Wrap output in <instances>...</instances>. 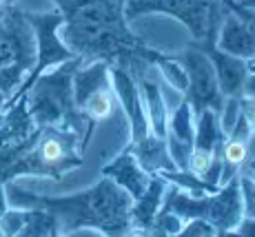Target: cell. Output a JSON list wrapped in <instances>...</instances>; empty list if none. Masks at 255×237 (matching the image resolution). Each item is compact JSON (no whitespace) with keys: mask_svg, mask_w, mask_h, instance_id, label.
<instances>
[{"mask_svg":"<svg viewBox=\"0 0 255 237\" xmlns=\"http://www.w3.org/2000/svg\"><path fill=\"white\" fill-rule=\"evenodd\" d=\"M238 118H240V102H238V98H235V96H227V98H224V102H222V107H220V111H218L220 131L224 133V137L233 131Z\"/></svg>","mask_w":255,"mask_h":237,"instance_id":"d6986e66","label":"cell"},{"mask_svg":"<svg viewBox=\"0 0 255 237\" xmlns=\"http://www.w3.org/2000/svg\"><path fill=\"white\" fill-rule=\"evenodd\" d=\"M82 62L85 60L76 56L40 73L24 93V102L36 126H65L76 131L85 153L96 124L73 102V73Z\"/></svg>","mask_w":255,"mask_h":237,"instance_id":"3957f363","label":"cell"},{"mask_svg":"<svg viewBox=\"0 0 255 237\" xmlns=\"http://www.w3.org/2000/svg\"><path fill=\"white\" fill-rule=\"evenodd\" d=\"M9 4H16V0H0V7H9Z\"/></svg>","mask_w":255,"mask_h":237,"instance_id":"f546056e","label":"cell"},{"mask_svg":"<svg viewBox=\"0 0 255 237\" xmlns=\"http://www.w3.org/2000/svg\"><path fill=\"white\" fill-rule=\"evenodd\" d=\"M22 237H53L60 235V224L56 215L47 209H24V224L20 229Z\"/></svg>","mask_w":255,"mask_h":237,"instance_id":"9a60e30c","label":"cell"},{"mask_svg":"<svg viewBox=\"0 0 255 237\" xmlns=\"http://www.w3.org/2000/svg\"><path fill=\"white\" fill-rule=\"evenodd\" d=\"M255 157V135H251V140H249V160Z\"/></svg>","mask_w":255,"mask_h":237,"instance_id":"f1b7e54d","label":"cell"},{"mask_svg":"<svg viewBox=\"0 0 255 237\" xmlns=\"http://www.w3.org/2000/svg\"><path fill=\"white\" fill-rule=\"evenodd\" d=\"M238 102H240V113H242V118L247 120L249 129H251V135H255V96L242 93L238 98Z\"/></svg>","mask_w":255,"mask_h":237,"instance_id":"cb8c5ba5","label":"cell"},{"mask_svg":"<svg viewBox=\"0 0 255 237\" xmlns=\"http://www.w3.org/2000/svg\"><path fill=\"white\" fill-rule=\"evenodd\" d=\"M204 53L211 58L215 69V76H218V85L222 96H235L240 98L244 91V82H247L249 76V62L244 58L231 56V53L222 51V49L215 47V42H204L200 44Z\"/></svg>","mask_w":255,"mask_h":237,"instance_id":"9c48e42d","label":"cell"},{"mask_svg":"<svg viewBox=\"0 0 255 237\" xmlns=\"http://www.w3.org/2000/svg\"><path fill=\"white\" fill-rule=\"evenodd\" d=\"M109 76H111V89H114V93L118 98V105H120L122 113L127 116V122H129L131 142H138L151 133L146 111H144V102H142L140 85L133 73L125 67L109 65Z\"/></svg>","mask_w":255,"mask_h":237,"instance_id":"ba28073f","label":"cell"},{"mask_svg":"<svg viewBox=\"0 0 255 237\" xmlns=\"http://www.w3.org/2000/svg\"><path fill=\"white\" fill-rule=\"evenodd\" d=\"M180 237H215L218 229L211 224L204 217H193V220H186L180 229Z\"/></svg>","mask_w":255,"mask_h":237,"instance_id":"603a6c76","label":"cell"},{"mask_svg":"<svg viewBox=\"0 0 255 237\" xmlns=\"http://www.w3.org/2000/svg\"><path fill=\"white\" fill-rule=\"evenodd\" d=\"M180 62L186 69V78H189V87H186V100L191 102L195 116L204 109H213L220 111L224 102V96L220 91L218 76H215L213 62L200 47H186L178 56Z\"/></svg>","mask_w":255,"mask_h":237,"instance_id":"5b68a950","label":"cell"},{"mask_svg":"<svg viewBox=\"0 0 255 237\" xmlns=\"http://www.w3.org/2000/svg\"><path fill=\"white\" fill-rule=\"evenodd\" d=\"M9 209V202H7V193H4V184L0 182V215Z\"/></svg>","mask_w":255,"mask_h":237,"instance_id":"4316f807","label":"cell"},{"mask_svg":"<svg viewBox=\"0 0 255 237\" xmlns=\"http://www.w3.org/2000/svg\"><path fill=\"white\" fill-rule=\"evenodd\" d=\"M215 47L231 56L251 60L255 56V11L227 0L222 22L215 33Z\"/></svg>","mask_w":255,"mask_h":237,"instance_id":"52a82bcc","label":"cell"},{"mask_svg":"<svg viewBox=\"0 0 255 237\" xmlns=\"http://www.w3.org/2000/svg\"><path fill=\"white\" fill-rule=\"evenodd\" d=\"M4 100H7V96H4V93H0V113H2V107H4Z\"/></svg>","mask_w":255,"mask_h":237,"instance_id":"1f68e13d","label":"cell"},{"mask_svg":"<svg viewBox=\"0 0 255 237\" xmlns=\"http://www.w3.org/2000/svg\"><path fill=\"white\" fill-rule=\"evenodd\" d=\"M166 189H169V182L162 175L153 173L146 191L138 200H133V206H131V235H149L155 215L162 209Z\"/></svg>","mask_w":255,"mask_h":237,"instance_id":"8fae6325","label":"cell"},{"mask_svg":"<svg viewBox=\"0 0 255 237\" xmlns=\"http://www.w3.org/2000/svg\"><path fill=\"white\" fill-rule=\"evenodd\" d=\"M224 142V133L220 131L218 111L204 109L195 116V131H193V146L209 151H220Z\"/></svg>","mask_w":255,"mask_h":237,"instance_id":"5bb4252c","label":"cell"},{"mask_svg":"<svg viewBox=\"0 0 255 237\" xmlns=\"http://www.w3.org/2000/svg\"><path fill=\"white\" fill-rule=\"evenodd\" d=\"M20 62L27 69L36 62V33L24 18V11L9 4L4 20L0 22V67ZM29 73V71H27Z\"/></svg>","mask_w":255,"mask_h":237,"instance_id":"8992f818","label":"cell"},{"mask_svg":"<svg viewBox=\"0 0 255 237\" xmlns=\"http://www.w3.org/2000/svg\"><path fill=\"white\" fill-rule=\"evenodd\" d=\"M240 195H242V215L255 217V177L240 171Z\"/></svg>","mask_w":255,"mask_h":237,"instance_id":"44dd1931","label":"cell"},{"mask_svg":"<svg viewBox=\"0 0 255 237\" xmlns=\"http://www.w3.org/2000/svg\"><path fill=\"white\" fill-rule=\"evenodd\" d=\"M184 220L173 211H160L155 215L153 224L149 229V235H178L180 229H182Z\"/></svg>","mask_w":255,"mask_h":237,"instance_id":"ac0fdd59","label":"cell"},{"mask_svg":"<svg viewBox=\"0 0 255 237\" xmlns=\"http://www.w3.org/2000/svg\"><path fill=\"white\" fill-rule=\"evenodd\" d=\"M85 162L80 137L65 126H36V131L9 151H0V182L20 175H40L60 182Z\"/></svg>","mask_w":255,"mask_h":237,"instance_id":"7a4b0ae2","label":"cell"},{"mask_svg":"<svg viewBox=\"0 0 255 237\" xmlns=\"http://www.w3.org/2000/svg\"><path fill=\"white\" fill-rule=\"evenodd\" d=\"M233 235H244V237H255V217H242L235 229Z\"/></svg>","mask_w":255,"mask_h":237,"instance_id":"d4e9b609","label":"cell"},{"mask_svg":"<svg viewBox=\"0 0 255 237\" xmlns=\"http://www.w3.org/2000/svg\"><path fill=\"white\" fill-rule=\"evenodd\" d=\"M4 13H7V7H0V22L4 20Z\"/></svg>","mask_w":255,"mask_h":237,"instance_id":"d6a6232c","label":"cell"},{"mask_svg":"<svg viewBox=\"0 0 255 237\" xmlns=\"http://www.w3.org/2000/svg\"><path fill=\"white\" fill-rule=\"evenodd\" d=\"M82 113H85L87 118L93 122V124H100V122H109L116 118L118 109V98L114 93V89L111 87H105V89H98V91H93L89 98H87L85 102H82L80 107Z\"/></svg>","mask_w":255,"mask_h":237,"instance_id":"4fadbf2b","label":"cell"},{"mask_svg":"<svg viewBox=\"0 0 255 237\" xmlns=\"http://www.w3.org/2000/svg\"><path fill=\"white\" fill-rule=\"evenodd\" d=\"M24 18L29 20L33 33H36V62H33V67L29 69L27 76L22 78L20 87L11 93V98L4 100V107L13 105L18 98H22L24 93L29 91V87L36 82V78L40 76V73H45L47 69L60 65V62H65V60H71V58H76L69 49H67V44L60 40V36H58V27H60V22H62V13L58 11V9H53V11H45V13L24 11Z\"/></svg>","mask_w":255,"mask_h":237,"instance_id":"277c9868","label":"cell"},{"mask_svg":"<svg viewBox=\"0 0 255 237\" xmlns=\"http://www.w3.org/2000/svg\"><path fill=\"white\" fill-rule=\"evenodd\" d=\"M102 175L111 177V180H114L118 186H122L133 200H138V197L144 193L151 182V173H146L142 169L138 164V160H135V155L129 149H125L120 155L111 157V162H107V164L102 166Z\"/></svg>","mask_w":255,"mask_h":237,"instance_id":"30bf717a","label":"cell"},{"mask_svg":"<svg viewBox=\"0 0 255 237\" xmlns=\"http://www.w3.org/2000/svg\"><path fill=\"white\" fill-rule=\"evenodd\" d=\"M22 224H24V209H13V206H9V209L0 215V235H7V237L20 235Z\"/></svg>","mask_w":255,"mask_h":237,"instance_id":"7402d4cb","label":"cell"},{"mask_svg":"<svg viewBox=\"0 0 255 237\" xmlns=\"http://www.w3.org/2000/svg\"><path fill=\"white\" fill-rule=\"evenodd\" d=\"M247 96H255V71H249L247 76V82H244V91Z\"/></svg>","mask_w":255,"mask_h":237,"instance_id":"484cf974","label":"cell"},{"mask_svg":"<svg viewBox=\"0 0 255 237\" xmlns=\"http://www.w3.org/2000/svg\"><path fill=\"white\" fill-rule=\"evenodd\" d=\"M193 131H195V111H193V107H191V102L184 98V100L169 113L166 133L180 137V140L193 142Z\"/></svg>","mask_w":255,"mask_h":237,"instance_id":"2e32d148","label":"cell"},{"mask_svg":"<svg viewBox=\"0 0 255 237\" xmlns=\"http://www.w3.org/2000/svg\"><path fill=\"white\" fill-rule=\"evenodd\" d=\"M127 149L133 153L138 164L146 173H151V175L160 173V171L175 169L173 160H171V155H169V149H166V140L155 135V133H149V135H144L138 142H131Z\"/></svg>","mask_w":255,"mask_h":237,"instance_id":"7c38bea8","label":"cell"},{"mask_svg":"<svg viewBox=\"0 0 255 237\" xmlns=\"http://www.w3.org/2000/svg\"><path fill=\"white\" fill-rule=\"evenodd\" d=\"M29 69L20 65V62H13V65H4L0 67V93H4L7 98H11V93L20 87L22 78L27 76Z\"/></svg>","mask_w":255,"mask_h":237,"instance_id":"e0dca14e","label":"cell"},{"mask_svg":"<svg viewBox=\"0 0 255 237\" xmlns=\"http://www.w3.org/2000/svg\"><path fill=\"white\" fill-rule=\"evenodd\" d=\"M218 160V151H209V149H198V146H193V151H191L189 155V169L191 173H195L198 177H204L207 175V171L213 166V162Z\"/></svg>","mask_w":255,"mask_h":237,"instance_id":"ffe728a7","label":"cell"},{"mask_svg":"<svg viewBox=\"0 0 255 237\" xmlns=\"http://www.w3.org/2000/svg\"><path fill=\"white\" fill-rule=\"evenodd\" d=\"M7 202L13 209H47L56 215L60 235L91 226L102 235H131L133 197L111 177L102 175L91 189L71 195H36L18 186L16 180L4 182Z\"/></svg>","mask_w":255,"mask_h":237,"instance_id":"6da1fadb","label":"cell"},{"mask_svg":"<svg viewBox=\"0 0 255 237\" xmlns=\"http://www.w3.org/2000/svg\"><path fill=\"white\" fill-rule=\"evenodd\" d=\"M249 62V71H255V56L251 58V60H247Z\"/></svg>","mask_w":255,"mask_h":237,"instance_id":"4dcf8cb0","label":"cell"},{"mask_svg":"<svg viewBox=\"0 0 255 237\" xmlns=\"http://www.w3.org/2000/svg\"><path fill=\"white\" fill-rule=\"evenodd\" d=\"M235 4H240V7L244 9H251V11H255V0H233Z\"/></svg>","mask_w":255,"mask_h":237,"instance_id":"83f0119b","label":"cell"}]
</instances>
